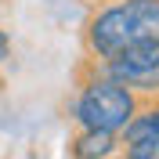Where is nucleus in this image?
<instances>
[{
	"instance_id": "20e7f679",
	"label": "nucleus",
	"mask_w": 159,
	"mask_h": 159,
	"mask_svg": "<svg viewBox=\"0 0 159 159\" xmlns=\"http://www.w3.org/2000/svg\"><path fill=\"white\" fill-rule=\"evenodd\" d=\"M123 145H119V134L109 130H80L69 138V159H119Z\"/></svg>"
},
{
	"instance_id": "39448f33",
	"label": "nucleus",
	"mask_w": 159,
	"mask_h": 159,
	"mask_svg": "<svg viewBox=\"0 0 159 159\" xmlns=\"http://www.w3.org/2000/svg\"><path fill=\"white\" fill-rule=\"evenodd\" d=\"M11 61V33L0 25V65H7Z\"/></svg>"
},
{
	"instance_id": "f03ea898",
	"label": "nucleus",
	"mask_w": 159,
	"mask_h": 159,
	"mask_svg": "<svg viewBox=\"0 0 159 159\" xmlns=\"http://www.w3.org/2000/svg\"><path fill=\"white\" fill-rule=\"evenodd\" d=\"M138 109H141V98L134 94V90H127L123 83H116V80L94 72L87 61L80 65L76 90H72V98H69V119H72V127L119 134V130L134 119Z\"/></svg>"
},
{
	"instance_id": "7ed1b4c3",
	"label": "nucleus",
	"mask_w": 159,
	"mask_h": 159,
	"mask_svg": "<svg viewBox=\"0 0 159 159\" xmlns=\"http://www.w3.org/2000/svg\"><path fill=\"white\" fill-rule=\"evenodd\" d=\"M94 72L123 83L127 90H134L141 101L159 98V47H130L116 58L105 61H87Z\"/></svg>"
},
{
	"instance_id": "423d86ee",
	"label": "nucleus",
	"mask_w": 159,
	"mask_h": 159,
	"mask_svg": "<svg viewBox=\"0 0 159 159\" xmlns=\"http://www.w3.org/2000/svg\"><path fill=\"white\" fill-rule=\"evenodd\" d=\"M83 4H90V7H98V4H109V0H83Z\"/></svg>"
},
{
	"instance_id": "f257e3e1",
	"label": "nucleus",
	"mask_w": 159,
	"mask_h": 159,
	"mask_svg": "<svg viewBox=\"0 0 159 159\" xmlns=\"http://www.w3.org/2000/svg\"><path fill=\"white\" fill-rule=\"evenodd\" d=\"M130 47H159V0H109L87 15V61L116 58Z\"/></svg>"
}]
</instances>
